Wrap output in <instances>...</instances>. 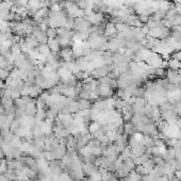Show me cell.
<instances>
[{
    "instance_id": "obj_1",
    "label": "cell",
    "mask_w": 181,
    "mask_h": 181,
    "mask_svg": "<svg viewBox=\"0 0 181 181\" xmlns=\"http://www.w3.org/2000/svg\"><path fill=\"white\" fill-rule=\"evenodd\" d=\"M85 18L88 19V22L92 24V25H100L102 24L103 19H104V16H103L102 13H92L90 16H85Z\"/></svg>"
},
{
    "instance_id": "obj_2",
    "label": "cell",
    "mask_w": 181,
    "mask_h": 181,
    "mask_svg": "<svg viewBox=\"0 0 181 181\" xmlns=\"http://www.w3.org/2000/svg\"><path fill=\"white\" fill-rule=\"evenodd\" d=\"M117 35V30H116L115 24L113 22H108L104 29V36H109L111 38H115Z\"/></svg>"
},
{
    "instance_id": "obj_3",
    "label": "cell",
    "mask_w": 181,
    "mask_h": 181,
    "mask_svg": "<svg viewBox=\"0 0 181 181\" xmlns=\"http://www.w3.org/2000/svg\"><path fill=\"white\" fill-rule=\"evenodd\" d=\"M72 122H74V118H72V116H70V114H61V115L59 116L60 125L63 126L64 128H65V127H67L69 124H72Z\"/></svg>"
},
{
    "instance_id": "obj_4",
    "label": "cell",
    "mask_w": 181,
    "mask_h": 181,
    "mask_svg": "<svg viewBox=\"0 0 181 181\" xmlns=\"http://www.w3.org/2000/svg\"><path fill=\"white\" fill-rule=\"evenodd\" d=\"M113 95V88H110V85L101 84V92H100V96L103 99H107L109 97H112Z\"/></svg>"
},
{
    "instance_id": "obj_5",
    "label": "cell",
    "mask_w": 181,
    "mask_h": 181,
    "mask_svg": "<svg viewBox=\"0 0 181 181\" xmlns=\"http://www.w3.org/2000/svg\"><path fill=\"white\" fill-rule=\"evenodd\" d=\"M78 102V109L79 111H84V110H90L92 109V102L90 100H86V99H79L77 100Z\"/></svg>"
},
{
    "instance_id": "obj_6",
    "label": "cell",
    "mask_w": 181,
    "mask_h": 181,
    "mask_svg": "<svg viewBox=\"0 0 181 181\" xmlns=\"http://www.w3.org/2000/svg\"><path fill=\"white\" fill-rule=\"evenodd\" d=\"M47 45L49 47L50 51H53V52H59L60 51V47L61 46H60L59 42L56 41V38H54V40H49L48 38Z\"/></svg>"
},
{
    "instance_id": "obj_7",
    "label": "cell",
    "mask_w": 181,
    "mask_h": 181,
    "mask_svg": "<svg viewBox=\"0 0 181 181\" xmlns=\"http://www.w3.org/2000/svg\"><path fill=\"white\" fill-rule=\"evenodd\" d=\"M143 165H144V167H145V169L147 171V173L149 174V173H151L153 169H155V167H156V163L153 162V160L150 158V159L148 160L147 162L144 163Z\"/></svg>"
},
{
    "instance_id": "obj_8",
    "label": "cell",
    "mask_w": 181,
    "mask_h": 181,
    "mask_svg": "<svg viewBox=\"0 0 181 181\" xmlns=\"http://www.w3.org/2000/svg\"><path fill=\"white\" fill-rule=\"evenodd\" d=\"M46 35L49 40H54V38H56V36H58V29L49 28V27H48L46 30Z\"/></svg>"
},
{
    "instance_id": "obj_9",
    "label": "cell",
    "mask_w": 181,
    "mask_h": 181,
    "mask_svg": "<svg viewBox=\"0 0 181 181\" xmlns=\"http://www.w3.org/2000/svg\"><path fill=\"white\" fill-rule=\"evenodd\" d=\"M179 66H180V61H178L177 59H171L168 61V68L175 69V70H178Z\"/></svg>"
},
{
    "instance_id": "obj_10",
    "label": "cell",
    "mask_w": 181,
    "mask_h": 181,
    "mask_svg": "<svg viewBox=\"0 0 181 181\" xmlns=\"http://www.w3.org/2000/svg\"><path fill=\"white\" fill-rule=\"evenodd\" d=\"M133 96L136 98H146V90L144 88H137Z\"/></svg>"
},
{
    "instance_id": "obj_11",
    "label": "cell",
    "mask_w": 181,
    "mask_h": 181,
    "mask_svg": "<svg viewBox=\"0 0 181 181\" xmlns=\"http://www.w3.org/2000/svg\"><path fill=\"white\" fill-rule=\"evenodd\" d=\"M38 52L42 53V54H45V56H48L50 53V49L47 44H40L38 45Z\"/></svg>"
},
{
    "instance_id": "obj_12",
    "label": "cell",
    "mask_w": 181,
    "mask_h": 181,
    "mask_svg": "<svg viewBox=\"0 0 181 181\" xmlns=\"http://www.w3.org/2000/svg\"><path fill=\"white\" fill-rule=\"evenodd\" d=\"M11 51L14 56H18L22 53V49H20V45L18 43H15V44H13L12 47H11Z\"/></svg>"
},
{
    "instance_id": "obj_13",
    "label": "cell",
    "mask_w": 181,
    "mask_h": 181,
    "mask_svg": "<svg viewBox=\"0 0 181 181\" xmlns=\"http://www.w3.org/2000/svg\"><path fill=\"white\" fill-rule=\"evenodd\" d=\"M135 173H136L139 176H143V175H146V174H148L147 173V171L145 169V167H144V165H136V167H135Z\"/></svg>"
},
{
    "instance_id": "obj_14",
    "label": "cell",
    "mask_w": 181,
    "mask_h": 181,
    "mask_svg": "<svg viewBox=\"0 0 181 181\" xmlns=\"http://www.w3.org/2000/svg\"><path fill=\"white\" fill-rule=\"evenodd\" d=\"M113 81V79H111L110 77L108 76H104V77H100L98 78V82L101 83V84H107V85H110V83Z\"/></svg>"
},
{
    "instance_id": "obj_15",
    "label": "cell",
    "mask_w": 181,
    "mask_h": 181,
    "mask_svg": "<svg viewBox=\"0 0 181 181\" xmlns=\"http://www.w3.org/2000/svg\"><path fill=\"white\" fill-rule=\"evenodd\" d=\"M10 76V72H8L6 68H1L0 67V79L3 80V81H6V78Z\"/></svg>"
},
{
    "instance_id": "obj_16",
    "label": "cell",
    "mask_w": 181,
    "mask_h": 181,
    "mask_svg": "<svg viewBox=\"0 0 181 181\" xmlns=\"http://www.w3.org/2000/svg\"><path fill=\"white\" fill-rule=\"evenodd\" d=\"M134 104L139 108H143L145 104H146V99L145 98H136L135 97V102Z\"/></svg>"
},
{
    "instance_id": "obj_17",
    "label": "cell",
    "mask_w": 181,
    "mask_h": 181,
    "mask_svg": "<svg viewBox=\"0 0 181 181\" xmlns=\"http://www.w3.org/2000/svg\"><path fill=\"white\" fill-rule=\"evenodd\" d=\"M137 18H139V20L144 25V24H146V22L149 20V16H147V15H145V14H142V13H141V14L137 15Z\"/></svg>"
},
{
    "instance_id": "obj_18",
    "label": "cell",
    "mask_w": 181,
    "mask_h": 181,
    "mask_svg": "<svg viewBox=\"0 0 181 181\" xmlns=\"http://www.w3.org/2000/svg\"><path fill=\"white\" fill-rule=\"evenodd\" d=\"M156 75L159 78H162V77H164V75H166V70L162 67H158V68H156Z\"/></svg>"
},
{
    "instance_id": "obj_19",
    "label": "cell",
    "mask_w": 181,
    "mask_h": 181,
    "mask_svg": "<svg viewBox=\"0 0 181 181\" xmlns=\"http://www.w3.org/2000/svg\"><path fill=\"white\" fill-rule=\"evenodd\" d=\"M8 63L9 62H8V60H6V56H0V67H1V68H4Z\"/></svg>"
},
{
    "instance_id": "obj_20",
    "label": "cell",
    "mask_w": 181,
    "mask_h": 181,
    "mask_svg": "<svg viewBox=\"0 0 181 181\" xmlns=\"http://www.w3.org/2000/svg\"><path fill=\"white\" fill-rule=\"evenodd\" d=\"M172 58L173 59H177L178 61H181V50H178V51H176L172 54Z\"/></svg>"
},
{
    "instance_id": "obj_21",
    "label": "cell",
    "mask_w": 181,
    "mask_h": 181,
    "mask_svg": "<svg viewBox=\"0 0 181 181\" xmlns=\"http://www.w3.org/2000/svg\"><path fill=\"white\" fill-rule=\"evenodd\" d=\"M4 86H6V85H4V83H3V80H1V79H0V90H1V88H3Z\"/></svg>"
}]
</instances>
